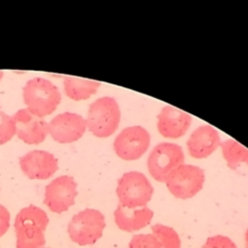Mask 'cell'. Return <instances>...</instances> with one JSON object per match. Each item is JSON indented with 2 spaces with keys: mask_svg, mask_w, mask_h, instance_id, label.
<instances>
[{
  "mask_svg": "<svg viewBox=\"0 0 248 248\" xmlns=\"http://www.w3.org/2000/svg\"><path fill=\"white\" fill-rule=\"evenodd\" d=\"M3 75H4V73H3L2 71H0V81H1V79H2V78H3Z\"/></svg>",
  "mask_w": 248,
  "mask_h": 248,
  "instance_id": "cb8c5ba5",
  "label": "cell"
},
{
  "mask_svg": "<svg viewBox=\"0 0 248 248\" xmlns=\"http://www.w3.org/2000/svg\"><path fill=\"white\" fill-rule=\"evenodd\" d=\"M86 129V120L75 112L59 113L48 122V134L59 143L77 141L83 136Z\"/></svg>",
  "mask_w": 248,
  "mask_h": 248,
  "instance_id": "30bf717a",
  "label": "cell"
},
{
  "mask_svg": "<svg viewBox=\"0 0 248 248\" xmlns=\"http://www.w3.org/2000/svg\"><path fill=\"white\" fill-rule=\"evenodd\" d=\"M105 227V216L100 210L85 208L73 216L68 233L71 240L80 246L92 245L102 237Z\"/></svg>",
  "mask_w": 248,
  "mask_h": 248,
  "instance_id": "5b68a950",
  "label": "cell"
},
{
  "mask_svg": "<svg viewBox=\"0 0 248 248\" xmlns=\"http://www.w3.org/2000/svg\"><path fill=\"white\" fill-rule=\"evenodd\" d=\"M191 122V114L172 106H166L158 114L157 127L163 137L178 139L186 134Z\"/></svg>",
  "mask_w": 248,
  "mask_h": 248,
  "instance_id": "4fadbf2b",
  "label": "cell"
},
{
  "mask_svg": "<svg viewBox=\"0 0 248 248\" xmlns=\"http://www.w3.org/2000/svg\"><path fill=\"white\" fill-rule=\"evenodd\" d=\"M63 85L67 97L74 101H81L89 99L94 95L100 87L101 82L75 77H65Z\"/></svg>",
  "mask_w": 248,
  "mask_h": 248,
  "instance_id": "2e32d148",
  "label": "cell"
},
{
  "mask_svg": "<svg viewBox=\"0 0 248 248\" xmlns=\"http://www.w3.org/2000/svg\"><path fill=\"white\" fill-rule=\"evenodd\" d=\"M153 187L148 178L140 171L125 172L119 179L116 188L119 204L127 208L146 206L153 195Z\"/></svg>",
  "mask_w": 248,
  "mask_h": 248,
  "instance_id": "277c9868",
  "label": "cell"
},
{
  "mask_svg": "<svg viewBox=\"0 0 248 248\" xmlns=\"http://www.w3.org/2000/svg\"><path fill=\"white\" fill-rule=\"evenodd\" d=\"M113 215L115 224L120 230L132 232L149 225L153 218V211L147 206L127 208L118 204Z\"/></svg>",
  "mask_w": 248,
  "mask_h": 248,
  "instance_id": "9a60e30c",
  "label": "cell"
},
{
  "mask_svg": "<svg viewBox=\"0 0 248 248\" xmlns=\"http://www.w3.org/2000/svg\"><path fill=\"white\" fill-rule=\"evenodd\" d=\"M121 112L112 97H101L90 104L86 117L87 129L98 138L111 136L119 126Z\"/></svg>",
  "mask_w": 248,
  "mask_h": 248,
  "instance_id": "3957f363",
  "label": "cell"
},
{
  "mask_svg": "<svg viewBox=\"0 0 248 248\" xmlns=\"http://www.w3.org/2000/svg\"><path fill=\"white\" fill-rule=\"evenodd\" d=\"M150 135L141 126H130L123 129L113 141L116 155L126 161L140 158L148 149Z\"/></svg>",
  "mask_w": 248,
  "mask_h": 248,
  "instance_id": "ba28073f",
  "label": "cell"
},
{
  "mask_svg": "<svg viewBox=\"0 0 248 248\" xmlns=\"http://www.w3.org/2000/svg\"><path fill=\"white\" fill-rule=\"evenodd\" d=\"M43 248H46V247H43Z\"/></svg>",
  "mask_w": 248,
  "mask_h": 248,
  "instance_id": "d4e9b609",
  "label": "cell"
},
{
  "mask_svg": "<svg viewBox=\"0 0 248 248\" xmlns=\"http://www.w3.org/2000/svg\"><path fill=\"white\" fill-rule=\"evenodd\" d=\"M22 97L26 108L42 118L51 114L61 102L58 87L50 80L39 77L25 83L22 88Z\"/></svg>",
  "mask_w": 248,
  "mask_h": 248,
  "instance_id": "7a4b0ae2",
  "label": "cell"
},
{
  "mask_svg": "<svg viewBox=\"0 0 248 248\" xmlns=\"http://www.w3.org/2000/svg\"><path fill=\"white\" fill-rule=\"evenodd\" d=\"M221 147L230 169L236 170L242 163L248 165V149L241 143L231 139L221 142Z\"/></svg>",
  "mask_w": 248,
  "mask_h": 248,
  "instance_id": "e0dca14e",
  "label": "cell"
},
{
  "mask_svg": "<svg viewBox=\"0 0 248 248\" xmlns=\"http://www.w3.org/2000/svg\"><path fill=\"white\" fill-rule=\"evenodd\" d=\"M151 230L158 239L161 248H181L180 237L171 227L155 224L151 227Z\"/></svg>",
  "mask_w": 248,
  "mask_h": 248,
  "instance_id": "ac0fdd59",
  "label": "cell"
},
{
  "mask_svg": "<svg viewBox=\"0 0 248 248\" xmlns=\"http://www.w3.org/2000/svg\"><path fill=\"white\" fill-rule=\"evenodd\" d=\"M245 247L248 248V229H247V231L245 232Z\"/></svg>",
  "mask_w": 248,
  "mask_h": 248,
  "instance_id": "603a6c76",
  "label": "cell"
},
{
  "mask_svg": "<svg viewBox=\"0 0 248 248\" xmlns=\"http://www.w3.org/2000/svg\"><path fill=\"white\" fill-rule=\"evenodd\" d=\"M202 248H237L234 242L225 235H214L206 239Z\"/></svg>",
  "mask_w": 248,
  "mask_h": 248,
  "instance_id": "44dd1931",
  "label": "cell"
},
{
  "mask_svg": "<svg viewBox=\"0 0 248 248\" xmlns=\"http://www.w3.org/2000/svg\"><path fill=\"white\" fill-rule=\"evenodd\" d=\"M19 166L28 178L45 180L57 171L58 161L52 153L36 149L19 157Z\"/></svg>",
  "mask_w": 248,
  "mask_h": 248,
  "instance_id": "8fae6325",
  "label": "cell"
},
{
  "mask_svg": "<svg viewBox=\"0 0 248 248\" xmlns=\"http://www.w3.org/2000/svg\"><path fill=\"white\" fill-rule=\"evenodd\" d=\"M11 215L9 210L2 204H0V237L3 236L10 228Z\"/></svg>",
  "mask_w": 248,
  "mask_h": 248,
  "instance_id": "7402d4cb",
  "label": "cell"
},
{
  "mask_svg": "<svg viewBox=\"0 0 248 248\" xmlns=\"http://www.w3.org/2000/svg\"><path fill=\"white\" fill-rule=\"evenodd\" d=\"M204 178V171L202 168L183 164L168 174L165 183L175 198L186 200L193 198L202 190Z\"/></svg>",
  "mask_w": 248,
  "mask_h": 248,
  "instance_id": "8992f818",
  "label": "cell"
},
{
  "mask_svg": "<svg viewBox=\"0 0 248 248\" xmlns=\"http://www.w3.org/2000/svg\"><path fill=\"white\" fill-rule=\"evenodd\" d=\"M48 222V217L42 208L33 204L21 208L14 223L16 248H43Z\"/></svg>",
  "mask_w": 248,
  "mask_h": 248,
  "instance_id": "6da1fadb",
  "label": "cell"
},
{
  "mask_svg": "<svg viewBox=\"0 0 248 248\" xmlns=\"http://www.w3.org/2000/svg\"><path fill=\"white\" fill-rule=\"evenodd\" d=\"M13 118L16 125V136L27 144H39L48 135V122L31 113L26 108L18 109Z\"/></svg>",
  "mask_w": 248,
  "mask_h": 248,
  "instance_id": "7c38bea8",
  "label": "cell"
},
{
  "mask_svg": "<svg viewBox=\"0 0 248 248\" xmlns=\"http://www.w3.org/2000/svg\"><path fill=\"white\" fill-rule=\"evenodd\" d=\"M185 156L180 145L171 142H161L154 146L147 159V167L151 176L165 182L168 174L184 164Z\"/></svg>",
  "mask_w": 248,
  "mask_h": 248,
  "instance_id": "52a82bcc",
  "label": "cell"
},
{
  "mask_svg": "<svg viewBox=\"0 0 248 248\" xmlns=\"http://www.w3.org/2000/svg\"><path fill=\"white\" fill-rule=\"evenodd\" d=\"M221 145L218 131L210 125L198 127L187 140L189 154L196 159L208 157Z\"/></svg>",
  "mask_w": 248,
  "mask_h": 248,
  "instance_id": "5bb4252c",
  "label": "cell"
},
{
  "mask_svg": "<svg viewBox=\"0 0 248 248\" xmlns=\"http://www.w3.org/2000/svg\"><path fill=\"white\" fill-rule=\"evenodd\" d=\"M128 248H161V245L154 234L140 233L133 235Z\"/></svg>",
  "mask_w": 248,
  "mask_h": 248,
  "instance_id": "ffe728a7",
  "label": "cell"
},
{
  "mask_svg": "<svg viewBox=\"0 0 248 248\" xmlns=\"http://www.w3.org/2000/svg\"><path fill=\"white\" fill-rule=\"evenodd\" d=\"M0 144H5L16 135V125L13 116L0 111Z\"/></svg>",
  "mask_w": 248,
  "mask_h": 248,
  "instance_id": "d6986e66",
  "label": "cell"
},
{
  "mask_svg": "<svg viewBox=\"0 0 248 248\" xmlns=\"http://www.w3.org/2000/svg\"><path fill=\"white\" fill-rule=\"evenodd\" d=\"M77 182L70 175H60L51 180L45 188L44 203L54 213L67 211L75 204L78 195Z\"/></svg>",
  "mask_w": 248,
  "mask_h": 248,
  "instance_id": "9c48e42d",
  "label": "cell"
}]
</instances>
